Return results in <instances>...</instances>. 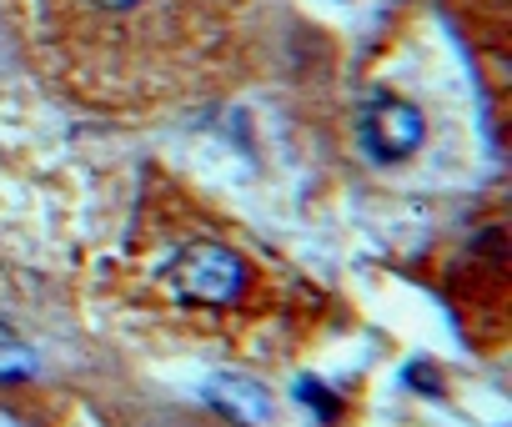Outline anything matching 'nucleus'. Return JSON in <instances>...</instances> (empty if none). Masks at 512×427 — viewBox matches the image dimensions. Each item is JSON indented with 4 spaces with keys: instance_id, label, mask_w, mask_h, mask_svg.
Returning a JSON list of instances; mask_svg holds the SVG:
<instances>
[{
    "instance_id": "f257e3e1",
    "label": "nucleus",
    "mask_w": 512,
    "mask_h": 427,
    "mask_svg": "<svg viewBox=\"0 0 512 427\" xmlns=\"http://www.w3.org/2000/svg\"><path fill=\"white\" fill-rule=\"evenodd\" d=\"M21 21L56 91L96 111L151 116L231 81L256 0H21Z\"/></svg>"
},
{
    "instance_id": "f03ea898",
    "label": "nucleus",
    "mask_w": 512,
    "mask_h": 427,
    "mask_svg": "<svg viewBox=\"0 0 512 427\" xmlns=\"http://www.w3.org/2000/svg\"><path fill=\"white\" fill-rule=\"evenodd\" d=\"M181 302L191 307H231L251 282L256 272L246 267V257L216 237H191V242H176L156 272Z\"/></svg>"
},
{
    "instance_id": "7ed1b4c3",
    "label": "nucleus",
    "mask_w": 512,
    "mask_h": 427,
    "mask_svg": "<svg viewBox=\"0 0 512 427\" xmlns=\"http://www.w3.org/2000/svg\"><path fill=\"white\" fill-rule=\"evenodd\" d=\"M367 141L377 146V156L397 161V156L417 151V141H422V116H417L412 106H402V101H382V106L367 116Z\"/></svg>"
},
{
    "instance_id": "20e7f679",
    "label": "nucleus",
    "mask_w": 512,
    "mask_h": 427,
    "mask_svg": "<svg viewBox=\"0 0 512 427\" xmlns=\"http://www.w3.org/2000/svg\"><path fill=\"white\" fill-rule=\"evenodd\" d=\"M0 427H31V417L21 407H11V402H0Z\"/></svg>"
}]
</instances>
